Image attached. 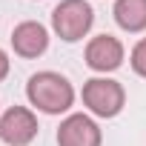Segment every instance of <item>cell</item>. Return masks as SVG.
Returning a JSON list of instances; mask_svg holds the SVG:
<instances>
[{
	"instance_id": "obj_10",
	"label": "cell",
	"mask_w": 146,
	"mask_h": 146,
	"mask_svg": "<svg viewBox=\"0 0 146 146\" xmlns=\"http://www.w3.org/2000/svg\"><path fill=\"white\" fill-rule=\"evenodd\" d=\"M9 69H12V60H9V54L3 49H0V83L9 78Z\"/></svg>"
},
{
	"instance_id": "obj_5",
	"label": "cell",
	"mask_w": 146,
	"mask_h": 146,
	"mask_svg": "<svg viewBox=\"0 0 146 146\" xmlns=\"http://www.w3.org/2000/svg\"><path fill=\"white\" fill-rule=\"evenodd\" d=\"M37 115L29 106H9L0 115V140L9 146H29L37 137Z\"/></svg>"
},
{
	"instance_id": "obj_3",
	"label": "cell",
	"mask_w": 146,
	"mask_h": 146,
	"mask_svg": "<svg viewBox=\"0 0 146 146\" xmlns=\"http://www.w3.org/2000/svg\"><path fill=\"white\" fill-rule=\"evenodd\" d=\"M80 98H83V106L95 115V117H117L120 112H123V106H126V92H123V86L115 80V78H106V75H100V78H89L86 83H83V92H80Z\"/></svg>"
},
{
	"instance_id": "obj_1",
	"label": "cell",
	"mask_w": 146,
	"mask_h": 146,
	"mask_svg": "<svg viewBox=\"0 0 146 146\" xmlns=\"http://www.w3.org/2000/svg\"><path fill=\"white\" fill-rule=\"evenodd\" d=\"M26 98L43 115H66L72 106H75L78 95H75V86L69 83L66 75L52 72V69H43V72H35V75L29 78Z\"/></svg>"
},
{
	"instance_id": "obj_6",
	"label": "cell",
	"mask_w": 146,
	"mask_h": 146,
	"mask_svg": "<svg viewBox=\"0 0 146 146\" xmlns=\"http://www.w3.org/2000/svg\"><path fill=\"white\" fill-rule=\"evenodd\" d=\"M103 143V132L95 123V117L75 112L66 115L57 126V146H100Z\"/></svg>"
},
{
	"instance_id": "obj_9",
	"label": "cell",
	"mask_w": 146,
	"mask_h": 146,
	"mask_svg": "<svg viewBox=\"0 0 146 146\" xmlns=\"http://www.w3.org/2000/svg\"><path fill=\"white\" fill-rule=\"evenodd\" d=\"M129 66L137 78H146V37H140L129 52Z\"/></svg>"
},
{
	"instance_id": "obj_7",
	"label": "cell",
	"mask_w": 146,
	"mask_h": 146,
	"mask_svg": "<svg viewBox=\"0 0 146 146\" xmlns=\"http://www.w3.org/2000/svg\"><path fill=\"white\" fill-rule=\"evenodd\" d=\"M12 49L23 60H37L49 49V29L37 20H23L12 29Z\"/></svg>"
},
{
	"instance_id": "obj_2",
	"label": "cell",
	"mask_w": 146,
	"mask_h": 146,
	"mask_svg": "<svg viewBox=\"0 0 146 146\" xmlns=\"http://www.w3.org/2000/svg\"><path fill=\"white\" fill-rule=\"evenodd\" d=\"M95 26V9L86 0H60L52 12V32L63 43L83 40Z\"/></svg>"
},
{
	"instance_id": "obj_8",
	"label": "cell",
	"mask_w": 146,
	"mask_h": 146,
	"mask_svg": "<svg viewBox=\"0 0 146 146\" xmlns=\"http://www.w3.org/2000/svg\"><path fill=\"white\" fill-rule=\"evenodd\" d=\"M112 17L129 35L146 32V0H115Z\"/></svg>"
},
{
	"instance_id": "obj_4",
	"label": "cell",
	"mask_w": 146,
	"mask_h": 146,
	"mask_svg": "<svg viewBox=\"0 0 146 146\" xmlns=\"http://www.w3.org/2000/svg\"><path fill=\"white\" fill-rule=\"evenodd\" d=\"M83 60H86V66L92 72H98V75H112V72H117L123 66L126 49H123V43L115 35H95L86 43Z\"/></svg>"
}]
</instances>
